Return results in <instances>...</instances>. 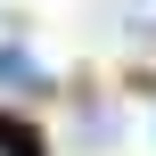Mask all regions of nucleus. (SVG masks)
<instances>
[{"mask_svg": "<svg viewBox=\"0 0 156 156\" xmlns=\"http://www.w3.org/2000/svg\"><path fill=\"white\" fill-rule=\"evenodd\" d=\"M0 82H16V90H33V82H41V66H33V58H25L16 41H0Z\"/></svg>", "mask_w": 156, "mask_h": 156, "instance_id": "f257e3e1", "label": "nucleus"}, {"mask_svg": "<svg viewBox=\"0 0 156 156\" xmlns=\"http://www.w3.org/2000/svg\"><path fill=\"white\" fill-rule=\"evenodd\" d=\"M0 156H33V148H25V140H16V132H0Z\"/></svg>", "mask_w": 156, "mask_h": 156, "instance_id": "f03ea898", "label": "nucleus"}]
</instances>
